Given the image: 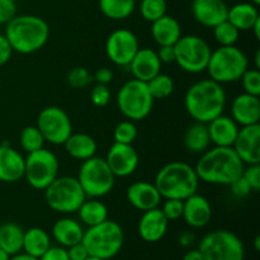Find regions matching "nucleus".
Instances as JSON below:
<instances>
[{
    "label": "nucleus",
    "instance_id": "f257e3e1",
    "mask_svg": "<svg viewBox=\"0 0 260 260\" xmlns=\"http://www.w3.org/2000/svg\"><path fill=\"white\" fill-rule=\"evenodd\" d=\"M244 162L233 147L208 149L201 155L194 170L200 182L216 185H230L244 170Z\"/></svg>",
    "mask_w": 260,
    "mask_h": 260
},
{
    "label": "nucleus",
    "instance_id": "f03ea898",
    "mask_svg": "<svg viewBox=\"0 0 260 260\" xmlns=\"http://www.w3.org/2000/svg\"><path fill=\"white\" fill-rule=\"evenodd\" d=\"M184 107L194 122L208 123L225 111L226 91L222 84L212 79L196 81L185 91Z\"/></svg>",
    "mask_w": 260,
    "mask_h": 260
},
{
    "label": "nucleus",
    "instance_id": "7ed1b4c3",
    "mask_svg": "<svg viewBox=\"0 0 260 260\" xmlns=\"http://www.w3.org/2000/svg\"><path fill=\"white\" fill-rule=\"evenodd\" d=\"M4 36L14 52L30 55L45 47L50 38V25L37 15L17 14L5 24Z\"/></svg>",
    "mask_w": 260,
    "mask_h": 260
},
{
    "label": "nucleus",
    "instance_id": "20e7f679",
    "mask_svg": "<svg viewBox=\"0 0 260 260\" xmlns=\"http://www.w3.org/2000/svg\"><path fill=\"white\" fill-rule=\"evenodd\" d=\"M154 184L165 200L184 201L197 193L200 179L194 168L189 164L173 161L156 173Z\"/></svg>",
    "mask_w": 260,
    "mask_h": 260
},
{
    "label": "nucleus",
    "instance_id": "39448f33",
    "mask_svg": "<svg viewBox=\"0 0 260 260\" xmlns=\"http://www.w3.org/2000/svg\"><path fill=\"white\" fill-rule=\"evenodd\" d=\"M83 245L89 255L109 260L119 254L124 243V233L116 221L106 220L84 231Z\"/></svg>",
    "mask_w": 260,
    "mask_h": 260
},
{
    "label": "nucleus",
    "instance_id": "423d86ee",
    "mask_svg": "<svg viewBox=\"0 0 260 260\" xmlns=\"http://www.w3.org/2000/svg\"><path fill=\"white\" fill-rule=\"evenodd\" d=\"M249 69L245 53L236 46H220L211 52L206 71L210 79L220 84L236 83Z\"/></svg>",
    "mask_w": 260,
    "mask_h": 260
},
{
    "label": "nucleus",
    "instance_id": "0eeeda50",
    "mask_svg": "<svg viewBox=\"0 0 260 260\" xmlns=\"http://www.w3.org/2000/svg\"><path fill=\"white\" fill-rule=\"evenodd\" d=\"M154 98L150 94L147 83L137 79L126 81L117 94V106L119 112L129 121H142L154 107Z\"/></svg>",
    "mask_w": 260,
    "mask_h": 260
},
{
    "label": "nucleus",
    "instance_id": "6e6552de",
    "mask_svg": "<svg viewBox=\"0 0 260 260\" xmlns=\"http://www.w3.org/2000/svg\"><path fill=\"white\" fill-rule=\"evenodd\" d=\"M76 179L86 198H102L109 194L116 182V177L109 169L106 159L98 156L84 160Z\"/></svg>",
    "mask_w": 260,
    "mask_h": 260
},
{
    "label": "nucleus",
    "instance_id": "1a4fd4ad",
    "mask_svg": "<svg viewBox=\"0 0 260 260\" xmlns=\"http://www.w3.org/2000/svg\"><path fill=\"white\" fill-rule=\"evenodd\" d=\"M48 207L58 213H74L79 210L86 196L75 177H57L45 189Z\"/></svg>",
    "mask_w": 260,
    "mask_h": 260
},
{
    "label": "nucleus",
    "instance_id": "9d476101",
    "mask_svg": "<svg viewBox=\"0 0 260 260\" xmlns=\"http://www.w3.org/2000/svg\"><path fill=\"white\" fill-rule=\"evenodd\" d=\"M198 250L205 260H245V248L236 234L215 230L203 236Z\"/></svg>",
    "mask_w": 260,
    "mask_h": 260
},
{
    "label": "nucleus",
    "instance_id": "9b49d317",
    "mask_svg": "<svg viewBox=\"0 0 260 260\" xmlns=\"http://www.w3.org/2000/svg\"><path fill=\"white\" fill-rule=\"evenodd\" d=\"M175 62L188 74L206 71L211 57L210 45L200 36H182L174 45Z\"/></svg>",
    "mask_w": 260,
    "mask_h": 260
},
{
    "label": "nucleus",
    "instance_id": "f8f14e48",
    "mask_svg": "<svg viewBox=\"0 0 260 260\" xmlns=\"http://www.w3.org/2000/svg\"><path fill=\"white\" fill-rule=\"evenodd\" d=\"M58 159L52 151L42 149L27 154L24 177L28 184L37 190H45L58 177Z\"/></svg>",
    "mask_w": 260,
    "mask_h": 260
},
{
    "label": "nucleus",
    "instance_id": "ddd939ff",
    "mask_svg": "<svg viewBox=\"0 0 260 260\" xmlns=\"http://www.w3.org/2000/svg\"><path fill=\"white\" fill-rule=\"evenodd\" d=\"M37 128L42 134L46 142L52 145H63L73 134V123L63 109L50 106L38 113Z\"/></svg>",
    "mask_w": 260,
    "mask_h": 260
},
{
    "label": "nucleus",
    "instance_id": "4468645a",
    "mask_svg": "<svg viewBox=\"0 0 260 260\" xmlns=\"http://www.w3.org/2000/svg\"><path fill=\"white\" fill-rule=\"evenodd\" d=\"M139 48L140 43L137 36L126 28L113 30L107 38V56L117 66H128Z\"/></svg>",
    "mask_w": 260,
    "mask_h": 260
},
{
    "label": "nucleus",
    "instance_id": "2eb2a0df",
    "mask_svg": "<svg viewBox=\"0 0 260 260\" xmlns=\"http://www.w3.org/2000/svg\"><path fill=\"white\" fill-rule=\"evenodd\" d=\"M106 161L114 177L126 178L136 172L140 156L137 150L132 145L114 142L108 150Z\"/></svg>",
    "mask_w": 260,
    "mask_h": 260
},
{
    "label": "nucleus",
    "instance_id": "dca6fc26",
    "mask_svg": "<svg viewBox=\"0 0 260 260\" xmlns=\"http://www.w3.org/2000/svg\"><path fill=\"white\" fill-rule=\"evenodd\" d=\"M233 149L244 165L260 164V123L239 128Z\"/></svg>",
    "mask_w": 260,
    "mask_h": 260
},
{
    "label": "nucleus",
    "instance_id": "f3484780",
    "mask_svg": "<svg viewBox=\"0 0 260 260\" xmlns=\"http://www.w3.org/2000/svg\"><path fill=\"white\" fill-rule=\"evenodd\" d=\"M229 7L223 0H193L192 14L196 22L207 28H213L228 19Z\"/></svg>",
    "mask_w": 260,
    "mask_h": 260
},
{
    "label": "nucleus",
    "instance_id": "a211bd4d",
    "mask_svg": "<svg viewBox=\"0 0 260 260\" xmlns=\"http://www.w3.org/2000/svg\"><path fill=\"white\" fill-rule=\"evenodd\" d=\"M182 218L192 229H202L207 226L212 218L210 201L197 193L188 197L183 201Z\"/></svg>",
    "mask_w": 260,
    "mask_h": 260
},
{
    "label": "nucleus",
    "instance_id": "6ab92c4d",
    "mask_svg": "<svg viewBox=\"0 0 260 260\" xmlns=\"http://www.w3.org/2000/svg\"><path fill=\"white\" fill-rule=\"evenodd\" d=\"M126 196L129 205L142 212L157 208L162 201L161 194L155 187L154 183L145 182V180L132 183L127 188Z\"/></svg>",
    "mask_w": 260,
    "mask_h": 260
},
{
    "label": "nucleus",
    "instance_id": "aec40b11",
    "mask_svg": "<svg viewBox=\"0 0 260 260\" xmlns=\"http://www.w3.org/2000/svg\"><path fill=\"white\" fill-rule=\"evenodd\" d=\"M25 157L8 142L0 145V182L15 183L24 177Z\"/></svg>",
    "mask_w": 260,
    "mask_h": 260
},
{
    "label": "nucleus",
    "instance_id": "412c9836",
    "mask_svg": "<svg viewBox=\"0 0 260 260\" xmlns=\"http://www.w3.org/2000/svg\"><path fill=\"white\" fill-rule=\"evenodd\" d=\"M169 226V221L162 215L161 210L159 207L152 208V210L145 211L142 213L141 218L139 221L140 238L146 243H157L165 236Z\"/></svg>",
    "mask_w": 260,
    "mask_h": 260
},
{
    "label": "nucleus",
    "instance_id": "4be33fe9",
    "mask_svg": "<svg viewBox=\"0 0 260 260\" xmlns=\"http://www.w3.org/2000/svg\"><path fill=\"white\" fill-rule=\"evenodd\" d=\"M231 118L239 126H250L260 121V99L259 96L243 93L235 96L231 103Z\"/></svg>",
    "mask_w": 260,
    "mask_h": 260
},
{
    "label": "nucleus",
    "instance_id": "5701e85b",
    "mask_svg": "<svg viewBox=\"0 0 260 260\" xmlns=\"http://www.w3.org/2000/svg\"><path fill=\"white\" fill-rule=\"evenodd\" d=\"M161 65L156 51L151 48H139L128 66L134 79L147 83L154 76L161 73Z\"/></svg>",
    "mask_w": 260,
    "mask_h": 260
},
{
    "label": "nucleus",
    "instance_id": "b1692460",
    "mask_svg": "<svg viewBox=\"0 0 260 260\" xmlns=\"http://www.w3.org/2000/svg\"><path fill=\"white\" fill-rule=\"evenodd\" d=\"M211 144L218 147H233L239 132V124L229 116L216 117L207 123Z\"/></svg>",
    "mask_w": 260,
    "mask_h": 260
},
{
    "label": "nucleus",
    "instance_id": "393cba45",
    "mask_svg": "<svg viewBox=\"0 0 260 260\" xmlns=\"http://www.w3.org/2000/svg\"><path fill=\"white\" fill-rule=\"evenodd\" d=\"M151 36L159 46H174L182 37V27L174 17L165 14L151 23Z\"/></svg>",
    "mask_w": 260,
    "mask_h": 260
},
{
    "label": "nucleus",
    "instance_id": "a878e982",
    "mask_svg": "<svg viewBox=\"0 0 260 260\" xmlns=\"http://www.w3.org/2000/svg\"><path fill=\"white\" fill-rule=\"evenodd\" d=\"M52 236L57 244L63 248L81 243L84 229L81 223L70 217H62L56 221L52 226Z\"/></svg>",
    "mask_w": 260,
    "mask_h": 260
},
{
    "label": "nucleus",
    "instance_id": "bb28decb",
    "mask_svg": "<svg viewBox=\"0 0 260 260\" xmlns=\"http://www.w3.org/2000/svg\"><path fill=\"white\" fill-rule=\"evenodd\" d=\"M63 146H65V151L73 159L81 160V161L95 156L96 149H98L96 141L88 134H71Z\"/></svg>",
    "mask_w": 260,
    "mask_h": 260
},
{
    "label": "nucleus",
    "instance_id": "cd10ccee",
    "mask_svg": "<svg viewBox=\"0 0 260 260\" xmlns=\"http://www.w3.org/2000/svg\"><path fill=\"white\" fill-rule=\"evenodd\" d=\"M259 18L258 7L251 3H238L228 10V20L240 32L251 30Z\"/></svg>",
    "mask_w": 260,
    "mask_h": 260
},
{
    "label": "nucleus",
    "instance_id": "c85d7f7f",
    "mask_svg": "<svg viewBox=\"0 0 260 260\" xmlns=\"http://www.w3.org/2000/svg\"><path fill=\"white\" fill-rule=\"evenodd\" d=\"M211 140L208 134L207 123L194 122L187 128L184 134V146L193 154H203L210 149Z\"/></svg>",
    "mask_w": 260,
    "mask_h": 260
},
{
    "label": "nucleus",
    "instance_id": "c756f323",
    "mask_svg": "<svg viewBox=\"0 0 260 260\" xmlns=\"http://www.w3.org/2000/svg\"><path fill=\"white\" fill-rule=\"evenodd\" d=\"M76 212L81 222L88 228L108 220V207L98 198H86Z\"/></svg>",
    "mask_w": 260,
    "mask_h": 260
},
{
    "label": "nucleus",
    "instance_id": "7c9ffc66",
    "mask_svg": "<svg viewBox=\"0 0 260 260\" xmlns=\"http://www.w3.org/2000/svg\"><path fill=\"white\" fill-rule=\"evenodd\" d=\"M24 230L15 222H5L0 225V249L9 255L22 251Z\"/></svg>",
    "mask_w": 260,
    "mask_h": 260
},
{
    "label": "nucleus",
    "instance_id": "2f4dec72",
    "mask_svg": "<svg viewBox=\"0 0 260 260\" xmlns=\"http://www.w3.org/2000/svg\"><path fill=\"white\" fill-rule=\"evenodd\" d=\"M51 246L50 235L41 228H30L24 231L23 236V249L25 254L35 258H40Z\"/></svg>",
    "mask_w": 260,
    "mask_h": 260
},
{
    "label": "nucleus",
    "instance_id": "473e14b6",
    "mask_svg": "<svg viewBox=\"0 0 260 260\" xmlns=\"http://www.w3.org/2000/svg\"><path fill=\"white\" fill-rule=\"evenodd\" d=\"M102 14L112 20H123L134 13L136 0H99Z\"/></svg>",
    "mask_w": 260,
    "mask_h": 260
},
{
    "label": "nucleus",
    "instance_id": "72a5a7b5",
    "mask_svg": "<svg viewBox=\"0 0 260 260\" xmlns=\"http://www.w3.org/2000/svg\"><path fill=\"white\" fill-rule=\"evenodd\" d=\"M147 88H149L150 94L154 98V101H156V99L169 98L174 91L175 84L172 76L160 73L156 76H154L151 80L147 81Z\"/></svg>",
    "mask_w": 260,
    "mask_h": 260
},
{
    "label": "nucleus",
    "instance_id": "f704fd0d",
    "mask_svg": "<svg viewBox=\"0 0 260 260\" xmlns=\"http://www.w3.org/2000/svg\"><path fill=\"white\" fill-rule=\"evenodd\" d=\"M19 142L23 151L30 154V152H35L37 150L42 149L46 141L43 139L42 134L40 132V129L37 128V126H27L20 132Z\"/></svg>",
    "mask_w": 260,
    "mask_h": 260
},
{
    "label": "nucleus",
    "instance_id": "c9c22d12",
    "mask_svg": "<svg viewBox=\"0 0 260 260\" xmlns=\"http://www.w3.org/2000/svg\"><path fill=\"white\" fill-rule=\"evenodd\" d=\"M212 29L213 37L220 46H235L240 36V30L235 25L231 24L228 19L221 22Z\"/></svg>",
    "mask_w": 260,
    "mask_h": 260
},
{
    "label": "nucleus",
    "instance_id": "e433bc0d",
    "mask_svg": "<svg viewBox=\"0 0 260 260\" xmlns=\"http://www.w3.org/2000/svg\"><path fill=\"white\" fill-rule=\"evenodd\" d=\"M167 0H141L140 3V13L142 18L150 23L167 14Z\"/></svg>",
    "mask_w": 260,
    "mask_h": 260
},
{
    "label": "nucleus",
    "instance_id": "4c0bfd02",
    "mask_svg": "<svg viewBox=\"0 0 260 260\" xmlns=\"http://www.w3.org/2000/svg\"><path fill=\"white\" fill-rule=\"evenodd\" d=\"M137 135H139V131H137L136 124L134 123V121L127 119L117 124L113 131V139L114 142H118V144L132 145L137 139Z\"/></svg>",
    "mask_w": 260,
    "mask_h": 260
},
{
    "label": "nucleus",
    "instance_id": "58836bf2",
    "mask_svg": "<svg viewBox=\"0 0 260 260\" xmlns=\"http://www.w3.org/2000/svg\"><path fill=\"white\" fill-rule=\"evenodd\" d=\"M93 81V75L90 71L83 66H76L68 74V84L74 89H85Z\"/></svg>",
    "mask_w": 260,
    "mask_h": 260
},
{
    "label": "nucleus",
    "instance_id": "ea45409f",
    "mask_svg": "<svg viewBox=\"0 0 260 260\" xmlns=\"http://www.w3.org/2000/svg\"><path fill=\"white\" fill-rule=\"evenodd\" d=\"M244 93L260 96V71L258 69H248L240 78Z\"/></svg>",
    "mask_w": 260,
    "mask_h": 260
},
{
    "label": "nucleus",
    "instance_id": "a19ab883",
    "mask_svg": "<svg viewBox=\"0 0 260 260\" xmlns=\"http://www.w3.org/2000/svg\"><path fill=\"white\" fill-rule=\"evenodd\" d=\"M91 103L95 107H103L108 106L111 102V90L108 89V85H103V84H95L91 89L90 93Z\"/></svg>",
    "mask_w": 260,
    "mask_h": 260
},
{
    "label": "nucleus",
    "instance_id": "79ce46f5",
    "mask_svg": "<svg viewBox=\"0 0 260 260\" xmlns=\"http://www.w3.org/2000/svg\"><path fill=\"white\" fill-rule=\"evenodd\" d=\"M162 215L168 221H175L182 218L183 215V201L180 200H165L164 205L160 208Z\"/></svg>",
    "mask_w": 260,
    "mask_h": 260
},
{
    "label": "nucleus",
    "instance_id": "37998d69",
    "mask_svg": "<svg viewBox=\"0 0 260 260\" xmlns=\"http://www.w3.org/2000/svg\"><path fill=\"white\" fill-rule=\"evenodd\" d=\"M243 178L249 183L253 192H259L260 189V164H253L244 167Z\"/></svg>",
    "mask_w": 260,
    "mask_h": 260
},
{
    "label": "nucleus",
    "instance_id": "c03bdc74",
    "mask_svg": "<svg viewBox=\"0 0 260 260\" xmlns=\"http://www.w3.org/2000/svg\"><path fill=\"white\" fill-rule=\"evenodd\" d=\"M17 15V3L13 0H0V24H7Z\"/></svg>",
    "mask_w": 260,
    "mask_h": 260
},
{
    "label": "nucleus",
    "instance_id": "a18cd8bd",
    "mask_svg": "<svg viewBox=\"0 0 260 260\" xmlns=\"http://www.w3.org/2000/svg\"><path fill=\"white\" fill-rule=\"evenodd\" d=\"M229 187H230L231 193H233V194L235 196V197H238V198L248 197V196L250 194L251 192H253V189L250 188L249 183L246 182L245 179H244L243 175H240L238 179L234 180V182L231 183Z\"/></svg>",
    "mask_w": 260,
    "mask_h": 260
},
{
    "label": "nucleus",
    "instance_id": "49530a36",
    "mask_svg": "<svg viewBox=\"0 0 260 260\" xmlns=\"http://www.w3.org/2000/svg\"><path fill=\"white\" fill-rule=\"evenodd\" d=\"M38 260H70L68 255V250L63 246H52L51 245Z\"/></svg>",
    "mask_w": 260,
    "mask_h": 260
},
{
    "label": "nucleus",
    "instance_id": "de8ad7c7",
    "mask_svg": "<svg viewBox=\"0 0 260 260\" xmlns=\"http://www.w3.org/2000/svg\"><path fill=\"white\" fill-rule=\"evenodd\" d=\"M13 48L4 35H0V68L9 62L13 56Z\"/></svg>",
    "mask_w": 260,
    "mask_h": 260
},
{
    "label": "nucleus",
    "instance_id": "09e8293b",
    "mask_svg": "<svg viewBox=\"0 0 260 260\" xmlns=\"http://www.w3.org/2000/svg\"><path fill=\"white\" fill-rule=\"evenodd\" d=\"M66 250H68V255L70 260H85L89 256L88 250L83 245V243L69 246V248H66Z\"/></svg>",
    "mask_w": 260,
    "mask_h": 260
},
{
    "label": "nucleus",
    "instance_id": "8fccbe9b",
    "mask_svg": "<svg viewBox=\"0 0 260 260\" xmlns=\"http://www.w3.org/2000/svg\"><path fill=\"white\" fill-rule=\"evenodd\" d=\"M114 75L113 71L108 68H101L95 71V74L93 75V80L96 84H103V85H108L109 83H112Z\"/></svg>",
    "mask_w": 260,
    "mask_h": 260
},
{
    "label": "nucleus",
    "instance_id": "3c124183",
    "mask_svg": "<svg viewBox=\"0 0 260 260\" xmlns=\"http://www.w3.org/2000/svg\"><path fill=\"white\" fill-rule=\"evenodd\" d=\"M156 53L161 63L175 62L174 46H159V50L156 51Z\"/></svg>",
    "mask_w": 260,
    "mask_h": 260
},
{
    "label": "nucleus",
    "instance_id": "603ef678",
    "mask_svg": "<svg viewBox=\"0 0 260 260\" xmlns=\"http://www.w3.org/2000/svg\"><path fill=\"white\" fill-rule=\"evenodd\" d=\"M194 240V234L190 233V231H185V233H183L182 235L179 236V244L183 248H189V246H192Z\"/></svg>",
    "mask_w": 260,
    "mask_h": 260
},
{
    "label": "nucleus",
    "instance_id": "864d4df0",
    "mask_svg": "<svg viewBox=\"0 0 260 260\" xmlns=\"http://www.w3.org/2000/svg\"><path fill=\"white\" fill-rule=\"evenodd\" d=\"M183 260H205V259H203L202 253H201L197 248V249H190V250H188L187 253L184 254V256H183Z\"/></svg>",
    "mask_w": 260,
    "mask_h": 260
},
{
    "label": "nucleus",
    "instance_id": "5fc2aeb1",
    "mask_svg": "<svg viewBox=\"0 0 260 260\" xmlns=\"http://www.w3.org/2000/svg\"><path fill=\"white\" fill-rule=\"evenodd\" d=\"M9 260H38V259L32 255H28V254H25L24 251H23V253L20 251V253L14 254V255H10Z\"/></svg>",
    "mask_w": 260,
    "mask_h": 260
},
{
    "label": "nucleus",
    "instance_id": "6e6d98bb",
    "mask_svg": "<svg viewBox=\"0 0 260 260\" xmlns=\"http://www.w3.org/2000/svg\"><path fill=\"white\" fill-rule=\"evenodd\" d=\"M251 30L254 32V36H255L256 40H260V18L258 20L255 22V24L253 25V28H251Z\"/></svg>",
    "mask_w": 260,
    "mask_h": 260
},
{
    "label": "nucleus",
    "instance_id": "4d7b16f0",
    "mask_svg": "<svg viewBox=\"0 0 260 260\" xmlns=\"http://www.w3.org/2000/svg\"><path fill=\"white\" fill-rule=\"evenodd\" d=\"M254 248L256 251L260 250V236H255V240H254Z\"/></svg>",
    "mask_w": 260,
    "mask_h": 260
},
{
    "label": "nucleus",
    "instance_id": "13d9d810",
    "mask_svg": "<svg viewBox=\"0 0 260 260\" xmlns=\"http://www.w3.org/2000/svg\"><path fill=\"white\" fill-rule=\"evenodd\" d=\"M9 254H7L4 250L0 249V260H9Z\"/></svg>",
    "mask_w": 260,
    "mask_h": 260
},
{
    "label": "nucleus",
    "instance_id": "bf43d9fd",
    "mask_svg": "<svg viewBox=\"0 0 260 260\" xmlns=\"http://www.w3.org/2000/svg\"><path fill=\"white\" fill-rule=\"evenodd\" d=\"M85 260H104V259H101V258H96V256H93V255H89L88 258Z\"/></svg>",
    "mask_w": 260,
    "mask_h": 260
},
{
    "label": "nucleus",
    "instance_id": "052dcab7",
    "mask_svg": "<svg viewBox=\"0 0 260 260\" xmlns=\"http://www.w3.org/2000/svg\"><path fill=\"white\" fill-rule=\"evenodd\" d=\"M250 2H251V4H254L255 7H259L260 5V0H250Z\"/></svg>",
    "mask_w": 260,
    "mask_h": 260
},
{
    "label": "nucleus",
    "instance_id": "680f3d73",
    "mask_svg": "<svg viewBox=\"0 0 260 260\" xmlns=\"http://www.w3.org/2000/svg\"><path fill=\"white\" fill-rule=\"evenodd\" d=\"M13 2H15V3H18V2H20V0H13Z\"/></svg>",
    "mask_w": 260,
    "mask_h": 260
}]
</instances>
